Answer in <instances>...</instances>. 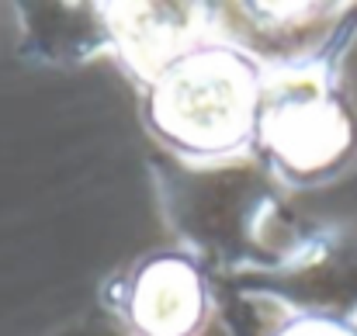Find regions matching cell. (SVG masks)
<instances>
[{
	"label": "cell",
	"instance_id": "cell-1",
	"mask_svg": "<svg viewBox=\"0 0 357 336\" xmlns=\"http://www.w3.org/2000/svg\"><path fill=\"white\" fill-rule=\"evenodd\" d=\"M142 84L149 132L181 160L219 163L257 149L264 66L229 38L191 45Z\"/></svg>",
	"mask_w": 357,
	"mask_h": 336
},
{
	"label": "cell",
	"instance_id": "cell-2",
	"mask_svg": "<svg viewBox=\"0 0 357 336\" xmlns=\"http://www.w3.org/2000/svg\"><path fill=\"white\" fill-rule=\"evenodd\" d=\"M347 35L298 63L264 70L257 149L288 184H326L357 156V114L340 91Z\"/></svg>",
	"mask_w": 357,
	"mask_h": 336
},
{
	"label": "cell",
	"instance_id": "cell-3",
	"mask_svg": "<svg viewBox=\"0 0 357 336\" xmlns=\"http://www.w3.org/2000/svg\"><path fill=\"white\" fill-rule=\"evenodd\" d=\"M119 312L132 336H198L212 312V291L191 257L163 250L132 267Z\"/></svg>",
	"mask_w": 357,
	"mask_h": 336
},
{
	"label": "cell",
	"instance_id": "cell-4",
	"mask_svg": "<svg viewBox=\"0 0 357 336\" xmlns=\"http://www.w3.org/2000/svg\"><path fill=\"white\" fill-rule=\"evenodd\" d=\"M101 10H108L105 21L121 59L142 80H149L191 45L219 35L215 14H205L208 7L198 3H115Z\"/></svg>",
	"mask_w": 357,
	"mask_h": 336
},
{
	"label": "cell",
	"instance_id": "cell-5",
	"mask_svg": "<svg viewBox=\"0 0 357 336\" xmlns=\"http://www.w3.org/2000/svg\"><path fill=\"white\" fill-rule=\"evenodd\" d=\"M271 336H357L354 316L340 312H319V309H298L274 323Z\"/></svg>",
	"mask_w": 357,
	"mask_h": 336
}]
</instances>
